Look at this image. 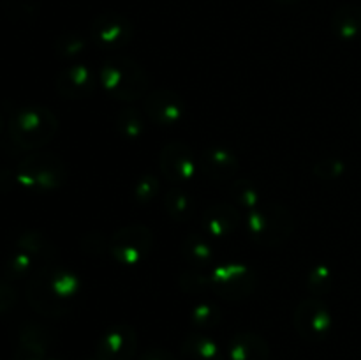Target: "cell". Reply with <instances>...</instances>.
I'll return each instance as SVG.
<instances>
[{
    "instance_id": "6da1fadb",
    "label": "cell",
    "mask_w": 361,
    "mask_h": 360,
    "mask_svg": "<svg viewBox=\"0 0 361 360\" xmlns=\"http://www.w3.org/2000/svg\"><path fill=\"white\" fill-rule=\"evenodd\" d=\"M99 85L111 99L120 102H136L145 99L150 78L140 62L126 55H111L97 71Z\"/></svg>"
},
{
    "instance_id": "7a4b0ae2",
    "label": "cell",
    "mask_w": 361,
    "mask_h": 360,
    "mask_svg": "<svg viewBox=\"0 0 361 360\" xmlns=\"http://www.w3.org/2000/svg\"><path fill=\"white\" fill-rule=\"evenodd\" d=\"M59 129V120L51 109L44 106H27L16 109L7 124L11 141L21 150H37L44 147Z\"/></svg>"
},
{
    "instance_id": "3957f363",
    "label": "cell",
    "mask_w": 361,
    "mask_h": 360,
    "mask_svg": "<svg viewBox=\"0 0 361 360\" xmlns=\"http://www.w3.org/2000/svg\"><path fill=\"white\" fill-rule=\"evenodd\" d=\"M250 239L263 247H279L288 242L295 229V219L286 207L275 201H261L247 214Z\"/></svg>"
},
{
    "instance_id": "277c9868",
    "label": "cell",
    "mask_w": 361,
    "mask_h": 360,
    "mask_svg": "<svg viewBox=\"0 0 361 360\" xmlns=\"http://www.w3.org/2000/svg\"><path fill=\"white\" fill-rule=\"evenodd\" d=\"M69 175L67 164L55 154L34 152L20 162L16 184L32 193H48L63 186Z\"/></svg>"
},
{
    "instance_id": "5b68a950",
    "label": "cell",
    "mask_w": 361,
    "mask_h": 360,
    "mask_svg": "<svg viewBox=\"0 0 361 360\" xmlns=\"http://www.w3.org/2000/svg\"><path fill=\"white\" fill-rule=\"evenodd\" d=\"M210 292L229 302L247 299L256 288V275L252 268L243 263L214 265L208 274Z\"/></svg>"
},
{
    "instance_id": "8992f818",
    "label": "cell",
    "mask_w": 361,
    "mask_h": 360,
    "mask_svg": "<svg viewBox=\"0 0 361 360\" xmlns=\"http://www.w3.org/2000/svg\"><path fill=\"white\" fill-rule=\"evenodd\" d=\"M154 247V233L143 224H127L116 229L109 240V253L116 263L136 267L150 254Z\"/></svg>"
},
{
    "instance_id": "52a82bcc",
    "label": "cell",
    "mask_w": 361,
    "mask_h": 360,
    "mask_svg": "<svg viewBox=\"0 0 361 360\" xmlns=\"http://www.w3.org/2000/svg\"><path fill=\"white\" fill-rule=\"evenodd\" d=\"M27 300L32 309L42 316L59 318L69 313L74 306L62 299L49 277V267H42L35 272L27 284Z\"/></svg>"
},
{
    "instance_id": "ba28073f",
    "label": "cell",
    "mask_w": 361,
    "mask_h": 360,
    "mask_svg": "<svg viewBox=\"0 0 361 360\" xmlns=\"http://www.w3.org/2000/svg\"><path fill=\"white\" fill-rule=\"evenodd\" d=\"M134 27L127 16L120 13H102L92 21L90 39L104 52L122 49L133 41Z\"/></svg>"
},
{
    "instance_id": "9c48e42d",
    "label": "cell",
    "mask_w": 361,
    "mask_h": 360,
    "mask_svg": "<svg viewBox=\"0 0 361 360\" xmlns=\"http://www.w3.org/2000/svg\"><path fill=\"white\" fill-rule=\"evenodd\" d=\"M295 328L305 341H323L331 330V314L326 304L317 299L302 300L295 309Z\"/></svg>"
},
{
    "instance_id": "30bf717a",
    "label": "cell",
    "mask_w": 361,
    "mask_h": 360,
    "mask_svg": "<svg viewBox=\"0 0 361 360\" xmlns=\"http://www.w3.org/2000/svg\"><path fill=\"white\" fill-rule=\"evenodd\" d=\"M159 168L171 184L190 182L197 169L196 154L183 141H171L159 154Z\"/></svg>"
},
{
    "instance_id": "8fae6325",
    "label": "cell",
    "mask_w": 361,
    "mask_h": 360,
    "mask_svg": "<svg viewBox=\"0 0 361 360\" xmlns=\"http://www.w3.org/2000/svg\"><path fill=\"white\" fill-rule=\"evenodd\" d=\"M137 352V334L130 325L118 323L109 327L95 346L97 360H133Z\"/></svg>"
},
{
    "instance_id": "7c38bea8",
    "label": "cell",
    "mask_w": 361,
    "mask_h": 360,
    "mask_svg": "<svg viewBox=\"0 0 361 360\" xmlns=\"http://www.w3.org/2000/svg\"><path fill=\"white\" fill-rule=\"evenodd\" d=\"M143 112L157 126L171 127L183 119L185 104L176 92L169 90V88H157V90L147 94Z\"/></svg>"
},
{
    "instance_id": "4fadbf2b",
    "label": "cell",
    "mask_w": 361,
    "mask_h": 360,
    "mask_svg": "<svg viewBox=\"0 0 361 360\" xmlns=\"http://www.w3.org/2000/svg\"><path fill=\"white\" fill-rule=\"evenodd\" d=\"M99 85V74L85 64H74L59 73L55 81V88L63 99L81 101L94 95Z\"/></svg>"
},
{
    "instance_id": "5bb4252c",
    "label": "cell",
    "mask_w": 361,
    "mask_h": 360,
    "mask_svg": "<svg viewBox=\"0 0 361 360\" xmlns=\"http://www.w3.org/2000/svg\"><path fill=\"white\" fill-rule=\"evenodd\" d=\"M201 222L212 239H228L238 229L240 226V212L233 205L215 201L208 205L201 215Z\"/></svg>"
},
{
    "instance_id": "9a60e30c",
    "label": "cell",
    "mask_w": 361,
    "mask_h": 360,
    "mask_svg": "<svg viewBox=\"0 0 361 360\" xmlns=\"http://www.w3.org/2000/svg\"><path fill=\"white\" fill-rule=\"evenodd\" d=\"M200 166L210 179L224 182L235 179L238 173V157L229 148L215 145L201 152Z\"/></svg>"
},
{
    "instance_id": "2e32d148",
    "label": "cell",
    "mask_w": 361,
    "mask_h": 360,
    "mask_svg": "<svg viewBox=\"0 0 361 360\" xmlns=\"http://www.w3.org/2000/svg\"><path fill=\"white\" fill-rule=\"evenodd\" d=\"M226 355L229 360H268L270 348L263 335L256 332H238L229 339Z\"/></svg>"
},
{
    "instance_id": "e0dca14e",
    "label": "cell",
    "mask_w": 361,
    "mask_h": 360,
    "mask_svg": "<svg viewBox=\"0 0 361 360\" xmlns=\"http://www.w3.org/2000/svg\"><path fill=\"white\" fill-rule=\"evenodd\" d=\"M180 360H224V352L204 334H189L180 346Z\"/></svg>"
},
{
    "instance_id": "ac0fdd59",
    "label": "cell",
    "mask_w": 361,
    "mask_h": 360,
    "mask_svg": "<svg viewBox=\"0 0 361 360\" xmlns=\"http://www.w3.org/2000/svg\"><path fill=\"white\" fill-rule=\"evenodd\" d=\"M49 344V335L39 325H28L21 330L20 346L14 360H44Z\"/></svg>"
},
{
    "instance_id": "d6986e66",
    "label": "cell",
    "mask_w": 361,
    "mask_h": 360,
    "mask_svg": "<svg viewBox=\"0 0 361 360\" xmlns=\"http://www.w3.org/2000/svg\"><path fill=\"white\" fill-rule=\"evenodd\" d=\"M331 28H334V34L342 41H353L358 37L361 32V7L353 6V4L342 6L334 14Z\"/></svg>"
},
{
    "instance_id": "ffe728a7",
    "label": "cell",
    "mask_w": 361,
    "mask_h": 360,
    "mask_svg": "<svg viewBox=\"0 0 361 360\" xmlns=\"http://www.w3.org/2000/svg\"><path fill=\"white\" fill-rule=\"evenodd\" d=\"M182 254L194 267H207L214 263V246L210 239L200 233H190L183 239Z\"/></svg>"
},
{
    "instance_id": "44dd1931",
    "label": "cell",
    "mask_w": 361,
    "mask_h": 360,
    "mask_svg": "<svg viewBox=\"0 0 361 360\" xmlns=\"http://www.w3.org/2000/svg\"><path fill=\"white\" fill-rule=\"evenodd\" d=\"M164 207L169 217L175 222H187L194 214V198L190 196L187 191L180 189V187H173L166 193L164 196Z\"/></svg>"
},
{
    "instance_id": "7402d4cb",
    "label": "cell",
    "mask_w": 361,
    "mask_h": 360,
    "mask_svg": "<svg viewBox=\"0 0 361 360\" xmlns=\"http://www.w3.org/2000/svg\"><path fill=\"white\" fill-rule=\"evenodd\" d=\"M115 129L126 140H137L143 134V115L136 108L120 109L115 116Z\"/></svg>"
},
{
    "instance_id": "603a6c76",
    "label": "cell",
    "mask_w": 361,
    "mask_h": 360,
    "mask_svg": "<svg viewBox=\"0 0 361 360\" xmlns=\"http://www.w3.org/2000/svg\"><path fill=\"white\" fill-rule=\"evenodd\" d=\"M229 194L233 196V200L240 205L242 208H245L247 212L256 208L261 203L259 191L256 189L250 180L247 179H233L231 186H229Z\"/></svg>"
},
{
    "instance_id": "cb8c5ba5",
    "label": "cell",
    "mask_w": 361,
    "mask_h": 360,
    "mask_svg": "<svg viewBox=\"0 0 361 360\" xmlns=\"http://www.w3.org/2000/svg\"><path fill=\"white\" fill-rule=\"evenodd\" d=\"M16 249L25 251L34 258H51L55 251L49 246L48 239L37 232H27L16 240Z\"/></svg>"
},
{
    "instance_id": "d4e9b609",
    "label": "cell",
    "mask_w": 361,
    "mask_h": 360,
    "mask_svg": "<svg viewBox=\"0 0 361 360\" xmlns=\"http://www.w3.org/2000/svg\"><path fill=\"white\" fill-rule=\"evenodd\" d=\"M34 263L35 258L32 254L16 249L7 258L6 265H4V274H6L7 279H21L30 274L32 268H34Z\"/></svg>"
},
{
    "instance_id": "484cf974",
    "label": "cell",
    "mask_w": 361,
    "mask_h": 360,
    "mask_svg": "<svg viewBox=\"0 0 361 360\" xmlns=\"http://www.w3.org/2000/svg\"><path fill=\"white\" fill-rule=\"evenodd\" d=\"M334 284V274L326 265H316L310 268L309 275H307V288L314 293V295H324L331 289Z\"/></svg>"
},
{
    "instance_id": "4316f807",
    "label": "cell",
    "mask_w": 361,
    "mask_h": 360,
    "mask_svg": "<svg viewBox=\"0 0 361 360\" xmlns=\"http://www.w3.org/2000/svg\"><path fill=\"white\" fill-rule=\"evenodd\" d=\"M222 311L212 302H201L192 309V321L200 328H212L221 321Z\"/></svg>"
},
{
    "instance_id": "83f0119b",
    "label": "cell",
    "mask_w": 361,
    "mask_h": 360,
    "mask_svg": "<svg viewBox=\"0 0 361 360\" xmlns=\"http://www.w3.org/2000/svg\"><path fill=\"white\" fill-rule=\"evenodd\" d=\"M85 49V41L83 37L76 34H66L62 37L56 39L55 42V52L56 55L62 56V59H74V56L80 55Z\"/></svg>"
},
{
    "instance_id": "f1b7e54d",
    "label": "cell",
    "mask_w": 361,
    "mask_h": 360,
    "mask_svg": "<svg viewBox=\"0 0 361 360\" xmlns=\"http://www.w3.org/2000/svg\"><path fill=\"white\" fill-rule=\"evenodd\" d=\"M344 162L338 161V159H323V161L317 162L314 166V175L321 180H335L344 173Z\"/></svg>"
},
{
    "instance_id": "f546056e",
    "label": "cell",
    "mask_w": 361,
    "mask_h": 360,
    "mask_svg": "<svg viewBox=\"0 0 361 360\" xmlns=\"http://www.w3.org/2000/svg\"><path fill=\"white\" fill-rule=\"evenodd\" d=\"M180 284L187 293H200L204 289H210V281L208 275L200 274V272H183L180 277Z\"/></svg>"
},
{
    "instance_id": "4dcf8cb0",
    "label": "cell",
    "mask_w": 361,
    "mask_h": 360,
    "mask_svg": "<svg viewBox=\"0 0 361 360\" xmlns=\"http://www.w3.org/2000/svg\"><path fill=\"white\" fill-rule=\"evenodd\" d=\"M159 193V180L154 175H145L143 179H140V182L136 184V198L140 201H150L152 198H155V194Z\"/></svg>"
},
{
    "instance_id": "1f68e13d",
    "label": "cell",
    "mask_w": 361,
    "mask_h": 360,
    "mask_svg": "<svg viewBox=\"0 0 361 360\" xmlns=\"http://www.w3.org/2000/svg\"><path fill=\"white\" fill-rule=\"evenodd\" d=\"M16 289L9 281L0 279V313H6L16 304Z\"/></svg>"
},
{
    "instance_id": "d6a6232c",
    "label": "cell",
    "mask_w": 361,
    "mask_h": 360,
    "mask_svg": "<svg viewBox=\"0 0 361 360\" xmlns=\"http://www.w3.org/2000/svg\"><path fill=\"white\" fill-rule=\"evenodd\" d=\"M140 360H178L175 355H173L169 349H164V348H159V346H155V348H148L145 349L143 353H141Z\"/></svg>"
},
{
    "instance_id": "836d02e7",
    "label": "cell",
    "mask_w": 361,
    "mask_h": 360,
    "mask_svg": "<svg viewBox=\"0 0 361 360\" xmlns=\"http://www.w3.org/2000/svg\"><path fill=\"white\" fill-rule=\"evenodd\" d=\"M4 129V119H2V113H0V133H2Z\"/></svg>"
},
{
    "instance_id": "e575fe53",
    "label": "cell",
    "mask_w": 361,
    "mask_h": 360,
    "mask_svg": "<svg viewBox=\"0 0 361 360\" xmlns=\"http://www.w3.org/2000/svg\"><path fill=\"white\" fill-rule=\"evenodd\" d=\"M88 360H97V359H95V356H92V359H88Z\"/></svg>"
}]
</instances>
